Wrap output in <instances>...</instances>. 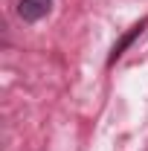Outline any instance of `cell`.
<instances>
[{"instance_id": "1", "label": "cell", "mask_w": 148, "mask_h": 151, "mask_svg": "<svg viewBox=\"0 0 148 151\" xmlns=\"http://www.w3.org/2000/svg\"><path fill=\"white\" fill-rule=\"evenodd\" d=\"M52 0H18V18L23 23H38L50 15Z\"/></svg>"}, {"instance_id": "2", "label": "cell", "mask_w": 148, "mask_h": 151, "mask_svg": "<svg viewBox=\"0 0 148 151\" xmlns=\"http://www.w3.org/2000/svg\"><path fill=\"white\" fill-rule=\"evenodd\" d=\"M148 26V18H142L139 20V23H134V26H131L128 32H125V35L119 38V41H116V44H113V50H111V55H108V67H113V64H116V61H119V58L125 55V50H128L131 44H134V41H137V38L142 35V29H145Z\"/></svg>"}]
</instances>
